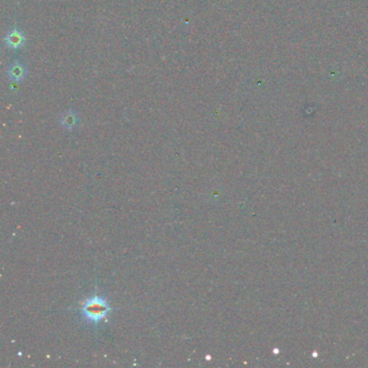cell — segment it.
Instances as JSON below:
<instances>
[{"label": "cell", "mask_w": 368, "mask_h": 368, "mask_svg": "<svg viewBox=\"0 0 368 368\" xmlns=\"http://www.w3.org/2000/svg\"><path fill=\"white\" fill-rule=\"evenodd\" d=\"M111 311V306L102 296H92L84 300L80 309L82 318L91 324H100Z\"/></svg>", "instance_id": "6da1fadb"}, {"label": "cell", "mask_w": 368, "mask_h": 368, "mask_svg": "<svg viewBox=\"0 0 368 368\" xmlns=\"http://www.w3.org/2000/svg\"><path fill=\"white\" fill-rule=\"evenodd\" d=\"M77 124V116L74 112L65 113L62 118V125L66 129H72Z\"/></svg>", "instance_id": "7a4b0ae2"}, {"label": "cell", "mask_w": 368, "mask_h": 368, "mask_svg": "<svg viewBox=\"0 0 368 368\" xmlns=\"http://www.w3.org/2000/svg\"><path fill=\"white\" fill-rule=\"evenodd\" d=\"M23 41H24L23 36L17 31H13L8 36V45L12 48H17L22 46Z\"/></svg>", "instance_id": "3957f363"}, {"label": "cell", "mask_w": 368, "mask_h": 368, "mask_svg": "<svg viewBox=\"0 0 368 368\" xmlns=\"http://www.w3.org/2000/svg\"><path fill=\"white\" fill-rule=\"evenodd\" d=\"M9 74L11 78H13L15 80H20L21 78L24 76V68L23 66L19 63H14L10 66L9 68Z\"/></svg>", "instance_id": "277c9868"}]
</instances>
